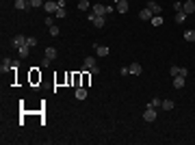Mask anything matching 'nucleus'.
Returning <instances> with one entry per match:
<instances>
[{
    "label": "nucleus",
    "mask_w": 195,
    "mask_h": 145,
    "mask_svg": "<svg viewBox=\"0 0 195 145\" xmlns=\"http://www.w3.org/2000/svg\"><path fill=\"white\" fill-rule=\"evenodd\" d=\"M85 69H89L91 74H98L100 72V67H98V61H96V56H85Z\"/></svg>",
    "instance_id": "f257e3e1"
},
{
    "label": "nucleus",
    "mask_w": 195,
    "mask_h": 145,
    "mask_svg": "<svg viewBox=\"0 0 195 145\" xmlns=\"http://www.w3.org/2000/svg\"><path fill=\"white\" fill-rule=\"evenodd\" d=\"M87 20H89V22H91V24H93L96 28H104V17H102V15H96L93 11H91V13L87 15Z\"/></svg>",
    "instance_id": "f03ea898"
},
{
    "label": "nucleus",
    "mask_w": 195,
    "mask_h": 145,
    "mask_svg": "<svg viewBox=\"0 0 195 145\" xmlns=\"http://www.w3.org/2000/svg\"><path fill=\"white\" fill-rule=\"evenodd\" d=\"M145 7L150 9V11H152V13H154V15H163V7H160V4H158L156 0H147V4H145Z\"/></svg>",
    "instance_id": "7ed1b4c3"
},
{
    "label": "nucleus",
    "mask_w": 195,
    "mask_h": 145,
    "mask_svg": "<svg viewBox=\"0 0 195 145\" xmlns=\"http://www.w3.org/2000/svg\"><path fill=\"white\" fill-rule=\"evenodd\" d=\"M26 37H28V35H15V37L11 39V46H13V48H22V46H26Z\"/></svg>",
    "instance_id": "20e7f679"
},
{
    "label": "nucleus",
    "mask_w": 195,
    "mask_h": 145,
    "mask_svg": "<svg viewBox=\"0 0 195 145\" xmlns=\"http://www.w3.org/2000/svg\"><path fill=\"white\" fill-rule=\"evenodd\" d=\"M91 11H93L96 15H102V17H106V15H108V7H106V4H93V7H91Z\"/></svg>",
    "instance_id": "39448f33"
},
{
    "label": "nucleus",
    "mask_w": 195,
    "mask_h": 145,
    "mask_svg": "<svg viewBox=\"0 0 195 145\" xmlns=\"http://www.w3.org/2000/svg\"><path fill=\"white\" fill-rule=\"evenodd\" d=\"M182 11H184L187 15H193L195 13V2L193 0H184V2H182Z\"/></svg>",
    "instance_id": "423d86ee"
},
{
    "label": "nucleus",
    "mask_w": 195,
    "mask_h": 145,
    "mask_svg": "<svg viewBox=\"0 0 195 145\" xmlns=\"http://www.w3.org/2000/svg\"><path fill=\"white\" fill-rule=\"evenodd\" d=\"M11 67H13V58L4 56V58H2V63H0V72H2V74H7V72H9Z\"/></svg>",
    "instance_id": "0eeeda50"
},
{
    "label": "nucleus",
    "mask_w": 195,
    "mask_h": 145,
    "mask_svg": "<svg viewBox=\"0 0 195 145\" xmlns=\"http://www.w3.org/2000/svg\"><path fill=\"white\" fill-rule=\"evenodd\" d=\"M93 50H96L98 56H108V54H111L108 46H102V44H96V46H93Z\"/></svg>",
    "instance_id": "6e6552de"
},
{
    "label": "nucleus",
    "mask_w": 195,
    "mask_h": 145,
    "mask_svg": "<svg viewBox=\"0 0 195 145\" xmlns=\"http://www.w3.org/2000/svg\"><path fill=\"white\" fill-rule=\"evenodd\" d=\"M143 121H156V108H145L143 110Z\"/></svg>",
    "instance_id": "1a4fd4ad"
},
{
    "label": "nucleus",
    "mask_w": 195,
    "mask_h": 145,
    "mask_svg": "<svg viewBox=\"0 0 195 145\" xmlns=\"http://www.w3.org/2000/svg\"><path fill=\"white\" fill-rule=\"evenodd\" d=\"M115 9H117V13H128V9H130V4H128V0H119Z\"/></svg>",
    "instance_id": "9d476101"
},
{
    "label": "nucleus",
    "mask_w": 195,
    "mask_h": 145,
    "mask_svg": "<svg viewBox=\"0 0 195 145\" xmlns=\"http://www.w3.org/2000/svg\"><path fill=\"white\" fill-rule=\"evenodd\" d=\"M139 17H141L143 22H147V20H152V17H154V13H152V11H150L147 7H143V9L139 11Z\"/></svg>",
    "instance_id": "9b49d317"
},
{
    "label": "nucleus",
    "mask_w": 195,
    "mask_h": 145,
    "mask_svg": "<svg viewBox=\"0 0 195 145\" xmlns=\"http://www.w3.org/2000/svg\"><path fill=\"white\" fill-rule=\"evenodd\" d=\"M44 9H46L48 13H56V9H59V4H56L54 0H46V4H44Z\"/></svg>",
    "instance_id": "f8f14e48"
},
{
    "label": "nucleus",
    "mask_w": 195,
    "mask_h": 145,
    "mask_svg": "<svg viewBox=\"0 0 195 145\" xmlns=\"http://www.w3.org/2000/svg\"><path fill=\"white\" fill-rule=\"evenodd\" d=\"M128 69H130V74H132V76H141V72H143V67H141L139 63H132V65H128Z\"/></svg>",
    "instance_id": "ddd939ff"
},
{
    "label": "nucleus",
    "mask_w": 195,
    "mask_h": 145,
    "mask_svg": "<svg viewBox=\"0 0 195 145\" xmlns=\"http://www.w3.org/2000/svg\"><path fill=\"white\" fill-rule=\"evenodd\" d=\"M17 54H20V58H28V56H31V46H22V48H17Z\"/></svg>",
    "instance_id": "4468645a"
},
{
    "label": "nucleus",
    "mask_w": 195,
    "mask_h": 145,
    "mask_svg": "<svg viewBox=\"0 0 195 145\" xmlns=\"http://www.w3.org/2000/svg\"><path fill=\"white\" fill-rule=\"evenodd\" d=\"M184 82H187V78H184V76H174V87H176V89H182V87H184Z\"/></svg>",
    "instance_id": "2eb2a0df"
},
{
    "label": "nucleus",
    "mask_w": 195,
    "mask_h": 145,
    "mask_svg": "<svg viewBox=\"0 0 195 145\" xmlns=\"http://www.w3.org/2000/svg\"><path fill=\"white\" fill-rule=\"evenodd\" d=\"M74 96H76V100H85V97H87V89H85V87H76Z\"/></svg>",
    "instance_id": "dca6fc26"
},
{
    "label": "nucleus",
    "mask_w": 195,
    "mask_h": 145,
    "mask_svg": "<svg viewBox=\"0 0 195 145\" xmlns=\"http://www.w3.org/2000/svg\"><path fill=\"white\" fill-rule=\"evenodd\" d=\"M187 17H189V15H187L184 11H176V24H184Z\"/></svg>",
    "instance_id": "f3484780"
},
{
    "label": "nucleus",
    "mask_w": 195,
    "mask_h": 145,
    "mask_svg": "<svg viewBox=\"0 0 195 145\" xmlns=\"http://www.w3.org/2000/svg\"><path fill=\"white\" fill-rule=\"evenodd\" d=\"M174 106H176V102H174V100H163V104H160V108H163V110H174Z\"/></svg>",
    "instance_id": "a211bd4d"
},
{
    "label": "nucleus",
    "mask_w": 195,
    "mask_h": 145,
    "mask_svg": "<svg viewBox=\"0 0 195 145\" xmlns=\"http://www.w3.org/2000/svg\"><path fill=\"white\" fill-rule=\"evenodd\" d=\"M31 7V2L28 0H15V9H20V11H26Z\"/></svg>",
    "instance_id": "6ab92c4d"
},
{
    "label": "nucleus",
    "mask_w": 195,
    "mask_h": 145,
    "mask_svg": "<svg viewBox=\"0 0 195 145\" xmlns=\"http://www.w3.org/2000/svg\"><path fill=\"white\" fill-rule=\"evenodd\" d=\"M182 35H184V41H191V44L195 41V30H184Z\"/></svg>",
    "instance_id": "aec40b11"
},
{
    "label": "nucleus",
    "mask_w": 195,
    "mask_h": 145,
    "mask_svg": "<svg viewBox=\"0 0 195 145\" xmlns=\"http://www.w3.org/2000/svg\"><path fill=\"white\" fill-rule=\"evenodd\" d=\"M48 30H50V37H59V35H61V28H59V26H54V24H52V26H48Z\"/></svg>",
    "instance_id": "412c9836"
},
{
    "label": "nucleus",
    "mask_w": 195,
    "mask_h": 145,
    "mask_svg": "<svg viewBox=\"0 0 195 145\" xmlns=\"http://www.w3.org/2000/svg\"><path fill=\"white\" fill-rule=\"evenodd\" d=\"M150 22H152V26H163V17H160V15H154Z\"/></svg>",
    "instance_id": "4be33fe9"
},
{
    "label": "nucleus",
    "mask_w": 195,
    "mask_h": 145,
    "mask_svg": "<svg viewBox=\"0 0 195 145\" xmlns=\"http://www.w3.org/2000/svg\"><path fill=\"white\" fill-rule=\"evenodd\" d=\"M46 56H48V58H52V61H54V58H56V50L52 48V46H50V48H46Z\"/></svg>",
    "instance_id": "5701e85b"
},
{
    "label": "nucleus",
    "mask_w": 195,
    "mask_h": 145,
    "mask_svg": "<svg viewBox=\"0 0 195 145\" xmlns=\"http://www.w3.org/2000/svg\"><path fill=\"white\" fill-rule=\"evenodd\" d=\"M160 104H163V102H160V100H158V97H154V100H152V102H150V104H147V108H158V106H160Z\"/></svg>",
    "instance_id": "b1692460"
},
{
    "label": "nucleus",
    "mask_w": 195,
    "mask_h": 145,
    "mask_svg": "<svg viewBox=\"0 0 195 145\" xmlns=\"http://www.w3.org/2000/svg\"><path fill=\"white\" fill-rule=\"evenodd\" d=\"M78 9L80 11H87L89 9V0H78Z\"/></svg>",
    "instance_id": "393cba45"
},
{
    "label": "nucleus",
    "mask_w": 195,
    "mask_h": 145,
    "mask_svg": "<svg viewBox=\"0 0 195 145\" xmlns=\"http://www.w3.org/2000/svg\"><path fill=\"white\" fill-rule=\"evenodd\" d=\"M26 46L35 48V46H37V37H26Z\"/></svg>",
    "instance_id": "a878e982"
},
{
    "label": "nucleus",
    "mask_w": 195,
    "mask_h": 145,
    "mask_svg": "<svg viewBox=\"0 0 195 145\" xmlns=\"http://www.w3.org/2000/svg\"><path fill=\"white\" fill-rule=\"evenodd\" d=\"M44 4H46V0H31V7H35V9L44 7Z\"/></svg>",
    "instance_id": "bb28decb"
},
{
    "label": "nucleus",
    "mask_w": 195,
    "mask_h": 145,
    "mask_svg": "<svg viewBox=\"0 0 195 145\" xmlns=\"http://www.w3.org/2000/svg\"><path fill=\"white\" fill-rule=\"evenodd\" d=\"M182 2L184 0H174V11H182Z\"/></svg>",
    "instance_id": "cd10ccee"
},
{
    "label": "nucleus",
    "mask_w": 195,
    "mask_h": 145,
    "mask_svg": "<svg viewBox=\"0 0 195 145\" xmlns=\"http://www.w3.org/2000/svg\"><path fill=\"white\" fill-rule=\"evenodd\" d=\"M178 72H180V67H178V65L169 67V74H171V78H174V76H178Z\"/></svg>",
    "instance_id": "c85d7f7f"
},
{
    "label": "nucleus",
    "mask_w": 195,
    "mask_h": 145,
    "mask_svg": "<svg viewBox=\"0 0 195 145\" xmlns=\"http://www.w3.org/2000/svg\"><path fill=\"white\" fill-rule=\"evenodd\" d=\"M56 17H67V11L65 9H56Z\"/></svg>",
    "instance_id": "c756f323"
},
{
    "label": "nucleus",
    "mask_w": 195,
    "mask_h": 145,
    "mask_svg": "<svg viewBox=\"0 0 195 145\" xmlns=\"http://www.w3.org/2000/svg\"><path fill=\"white\" fill-rule=\"evenodd\" d=\"M50 63H52V58L44 56V61H41V67H50Z\"/></svg>",
    "instance_id": "7c9ffc66"
},
{
    "label": "nucleus",
    "mask_w": 195,
    "mask_h": 145,
    "mask_svg": "<svg viewBox=\"0 0 195 145\" xmlns=\"http://www.w3.org/2000/svg\"><path fill=\"white\" fill-rule=\"evenodd\" d=\"M178 76H184V78H187V76H189V69H187V67H180V72H178Z\"/></svg>",
    "instance_id": "2f4dec72"
},
{
    "label": "nucleus",
    "mask_w": 195,
    "mask_h": 145,
    "mask_svg": "<svg viewBox=\"0 0 195 145\" xmlns=\"http://www.w3.org/2000/svg\"><path fill=\"white\" fill-rule=\"evenodd\" d=\"M119 74H121V76H128V74H130V69H128V67H121V69H119Z\"/></svg>",
    "instance_id": "473e14b6"
},
{
    "label": "nucleus",
    "mask_w": 195,
    "mask_h": 145,
    "mask_svg": "<svg viewBox=\"0 0 195 145\" xmlns=\"http://www.w3.org/2000/svg\"><path fill=\"white\" fill-rule=\"evenodd\" d=\"M113 2H115V4H117V2H119V0H113Z\"/></svg>",
    "instance_id": "72a5a7b5"
},
{
    "label": "nucleus",
    "mask_w": 195,
    "mask_h": 145,
    "mask_svg": "<svg viewBox=\"0 0 195 145\" xmlns=\"http://www.w3.org/2000/svg\"><path fill=\"white\" fill-rule=\"evenodd\" d=\"M28 2H31V0H28Z\"/></svg>",
    "instance_id": "f704fd0d"
}]
</instances>
